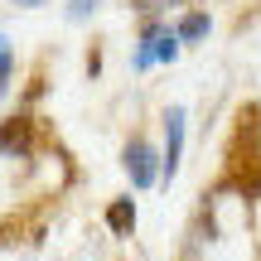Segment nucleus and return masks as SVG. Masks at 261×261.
Here are the masks:
<instances>
[{"label": "nucleus", "mask_w": 261, "mask_h": 261, "mask_svg": "<svg viewBox=\"0 0 261 261\" xmlns=\"http://www.w3.org/2000/svg\"><path fill=\"white\" fill-rule=\"evenodd\" d=\"M213 194H232V198H242V203H256L261 198V102L237 107Z\"/></svg>", "instance_id": "1"}, {"label": "nucleus", "mask_w": 261, "mask_h": 261, "mask_svg": "<svg viewBox=\"0 0 261 261\" xmlns=\"http://www.w3.org/2000/svg\"><path fill=\"white\" fill-rule=\"evenodd\" d=\"M121 169H126L130 189H140V194L160 184V150L150 145V140L140 136V130H136V136H130L126 145H121Z\"/></svg>", "instance_id": "2"}, {"label": "nucleus", "mask_w": 261, "mask_h": 261, "mask_svg": "<svg viewBox=\"0 0 261 261\" xmlns=\"http://www.w3.org/2000/svg\"><path fill=\"white\" fill-rule=\"evenodd\" d=\"M184 136H189V112L165 107V150H160V184H174L184 165Z\"/></svg>", "instance_id": "3"}, {"label": "nucleus", "mask_w": 261, "mask_h": 261, "mask_svg": "<svg viewBox=\"0 0 261 261\" xmlns=\"http://www.w3.org/2000/svg\"><path fill=\"white\" fill-rule=\"evenodd\" d=\"M39 150V121L34 116H5L0 121V160L15 155V160H29Z\"/></svg>", "instance_id": "4"}, {"label": "nucleus", "mask_w": 261, "mask_h": 261, "mask_svg": "<svg viewBox=\"0 0 261 261\" xmlns=\"http://www.w3.org/2000/svg\"><path fill=\"white\" fill-rule=\"evenodd\" d=\"M107 227H112V237H130L136 232V198L121 194L107 203Z\"/></svg>", "instance_id": "5"}, {"label": "nucleus", "mask_w": 261, "mask_h": 261, "mask_svg": "<svg viewBox=\"0 0 261 261\" xmlns=\"http://www.w3.org/2000/svg\"><path fill=\"white\" fill-rule=\"evenodd\" d=\"M174 34H179V44H198V39L213 34V15L208 10H189V15L174 19Z\"/></svg>", "instance_id": "6"}, {"label": "nucleus", "mask_w": 261, "mask_h": 261, "mask_svg": "<svg viewBox=\"0 0 261 261\" xmlns=\"http://www.w3.org/2000/svg\"><path fill=\"white\" fill-rule=\"evenodd\" d=\"M10 83H15V44L0 34V97L10 92Z\"/></svg>", "instance_id": "7"}, {"label": "nucleus", "mask_w": 261, "mask_h": 261, "mask_svg": "<svg viewBox=\"0 0 261 261\" xmlns=\"http://www.w3.org/2000/svg\"><path fill=\"white\" fill-rule=\"evenodd\" d=\"M136 15H169V10H179V5H198V0H126Z\"/></svg>", "instance_id": "8"}, {"label": "nucleus", "mask_w": 261, "mask_h": 261, "mask_svg": "<svg viewBox=\"0 0 261 261\" xmlns=\"http://www.w3.org/2000/svg\"><path fill=\"white\" fill-rule=\"evenodd\" d=\"M97 10V0H68V19H87Z\"/></svg>", "instance_id": "9"}, {"label": "nucleus", "mask_w": 261, "mask_h": 261, "mask_svg": "<svg viewBox=\"0 0 261 261\" xmlns=\"http://www.w3.org/2000/svg\"><path fill=\"white\" fill-rule=\"evenodd\" d=\"M15 5H24V10H39V5H44V0H15Z\"/></svg>", "instance_id": "10"}]
</instances>
